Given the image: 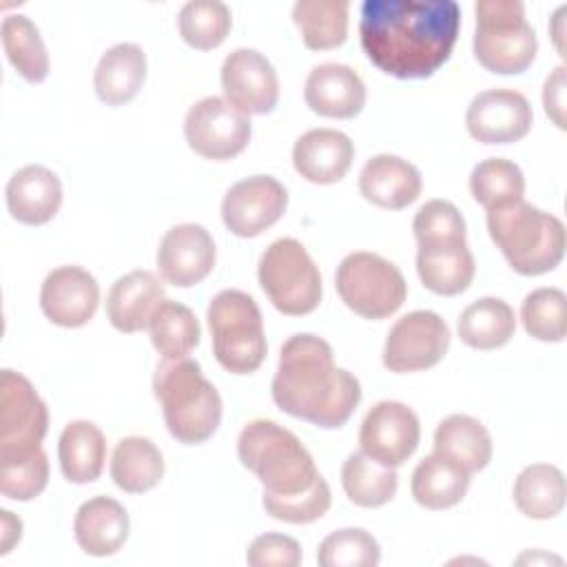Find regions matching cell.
Returning <instances> with one entry per match:
<instances>
[{
	"label": "cell",
	"mask_w": 567,
	"mask_h": 567,
	"mask_svg": "<svg viewBox=\"0 0 567 567\" xmlns=\"http://www.w3.org/2000/svg\"><path fill=\"white\" fill-rule=\"evenodd\" d=\"M100 303L95 277L80 266L53 268L40 288V308L44 317L62 328L89 323Z\"/></svg>",
	"instance_id": "18"
},
{
	"label": "cell",
	"mask_w": 567,
	"mask_h": 567,
	"mask_svg": "<svg viewBox=\"0 0 567 567\" xmlns=\"http://www.w3.org/2000/svg\"><path fill=\"white\" fill-rule=\"evenodd\" d=\"M341 485L346 496L354 505L381 507L394 498L399 487V476L394 467L381 465L370 456H365L363 452H354L343 461Z\"/></svg>",
	"instance_id": "34"
},
{
	"label": "cell",
	"mask_w": 567,
	"mask_h": 567,
	"mask_svg": "<svg viewBox=\"0 0 567 567\" xmlns=\"http://www.w3.org/2000/svg\"><path fill=\"white\" fill-rule=\"evenodd\" d=\"M215 259V241L202 224H177L168 228L157 248L159 277L177 288H190L206 279Z\"/></svg>",
	"instance_id": "17"
},
{
	"label": "cell",
	"mask_w": 567,
	"mask_h": 567,
	"mask_svg": "<svg viewBox=\"0 0 567 567\" xmlns=\"http://www.w3.org/2000/svg\"><path fill=\"white\" fill-rule=\"evenodd\" d=\"M272 401L290 416L337 430L357 410L361 385L354 374L334 365V354L326 339L299 332L281 346L272 379Z\"/></svg>",
	"instance_id": "2"
},
{
	"label": "cell",
	"mask_w": 567,
	"mask_h": 567,
	"mask_svg": "<svg viewBox=\"0 0 567 567\" xmlns=\"http://www.w3.org/2000/svg\"><path fill=\"white\" fill-rule=\"evenodd\" d=\"M543 106L549 120L565 128V66H556L543 86Z\"/></svg>",
	"instance_id": "45"
},
{
	"label": "cell",
	"mask_w": 567,
	"mask_h": 567,
	"mask_svg": "<svg viewBox=\"0 0 567 567\" xmlns=\"http://www.w3.org/2000/svg\"><path fill=\"white\" fill-rule=\"evenodd\" d=\"M128 514L124 505L111 496H93L84 501L73 520V534L80 549L89 556H113L128 538Z\"/></svg>",
	"instance_id": "24"
},
{
	"label": "cell",
	"mask_w": 567,
	"mask_h": 567,
	"mask_svg": "<svg viewBox=\"0 0 567 567\" xmlns=\"http://www.w3.org/2000/svg\"><path fill=\"white\" fill-rule=\"evenodd\" d=\"M512 494L520 514L534 520H547L565 507V476L556 465L532 463L516 476Z\"/></svg>",
	"instance_id": "31"
},
{
	"label": "cell",
	"mask_w": 567,
	"mask_h": 567,
	"mask_svg": "<svg viewBox=\"0 0 567 567\" xmlns=\"http://www.w3.org/2000/svg\"><path fill=\"white\" fill-rule=\"evenodd\" d=\"M49 410L27 377L0 372V461L27 456L42 447Z\"/></svg>",
	"instance_id": "10"
},
{
	"label": "cell",
	"mask_w": 567,
	"mask_h": 567,
	"mask_svg": "<svg viewBox=\"0 0 567 567\" xmlns=\"http://www.w3.org/2000/svg\"><path fill=\"white\" fill-rule=\"evenodd\" d=\"M317 563L321 567H377L381 563V547L370 532L346 527L319 543Z\"/></svg>",
	"instance_id": "40"
},
{
	"label": "cell",
	"mask_w": 567,
	"mask_h": 567,
	"mask_svg": "<svg viewBox=\"0 0 567 567\" xmlns=\"http://www.w3.org/2000/svg\"><path fill=\"white\" fill-rule=\"evenodd\" d=\"M246 560L252 567H297L301 563V547L292 536L268 532L250 543Z\"/></svg>",
	"instance_id": "44"
},
{
	"label": "cell",
	"mask_w": 567,
	"mask_h": 567,
	"mask_svg": "<svg viewBox=\"0 0 567 567\" xmlns=\"http://www.w3.org/2000/svg\"><path fill=\"white\" fill-rule=\"evenodd\" d=\"M421 188L423 182L419 168L399 155H374L359 173L361 195L379 208L401 210L419 199Z\"/></svg>",
	"instance_id": "21"
},
{
	"label": "cell",
	"mask_w": 567,
	"mask_h": 567,
	"mask_svg": "<svg viewBox=\"0 0 567 567\" xmlns=\"http://www.w3.org/2000/svg\"><path fill=\"white\" fill-rule=\"evenodd\" d=\"M520 321L529 337L547 343L565 339L567 332V297L560 288L545 286L532 290L520 306Z\"/></svg>",
	"instance_id": "39"
},
{
	"label": "cell",
	"mask_w": 567,
	"mask_h": 567,
	"mask_svg": "<svg viewBox=\"0 0 567 567\" xmlns=\"http://www.w3.org/2000/svg\"><path fill=\"white\" fill-rule=\"evenodd\" d=\"M266 514H270L277 520L290 523V525H306V523H315L319 520L332 503L330 496V487L326 483L323 476L317 478V483L299 494L292 496H272V494H264L261 498Z\"/></svg>",
	"instance_id": "43"
},
{
	"label": "cell",
	"mask_w": 567,
	"mask_h": 567,
	"mask_svg": "<svg viewBox=\"0 0 567 567\" xmlns=\"http://www.w3.org/2000/svg\"><path fill=\"white\" fill-rule=\"evenodd\" d=\"M224 100L244 115H266L277 106L279 78L270 60L255 49H235L221 64Z\"/></svg>",
	"instance_id": "15"
},
{
	"label": "cell",
	"mask_w": 567,
	"mask_h": 567,
	"mask_svg": "<svg viewBox=\"0 0 567 567\" xmlns=\"http://www.w3.org/2000/svg\"><path fill=\"white\" fill-rule=\"evenodd\" d=\"M257 277L270 303L288 317L308 315L321 301L319 268L303 244L292 237L275 239L264 250Z\"/></svg>",
	"instance_id": "8"
},
{
	"label": "cell",
	"mask_w": 567,
	"mask_h": 567,
	"mask_svg": "<svg viewBox=\"0 0 567 567\" xmlns=\"http://www.w3.org/2000/svg\"><path fill=\"white\" fill-rule=\"evenodd\" d=\"M534 122L527 97L514 89H487L474 95L465 113L467 133L483 144L523 140Z\"/></svg>",
	"instance_id": "16"
},
{
	"label": "cell",
	"mask_w": 567,
	"mask_h": 567,
	"mask_svg": "<svg viewBox=\"0 0 567 567\" xmlns=\"http://www.w3.org/2000/svg\"><path fill=\"white\" fill-rule=\"evenodd\" d=\"M348 9L346 0H299L292 7V20L301 40L312 51L337 49L348 38Z\"/></svg>",
	"instance_id": "33"
},
{
	"label": "cell",
	"mask_w": 567,
	"mask_h": 567,
	"mask_svg": "<svg viewBox=\"0 0 567 567\" xmlns=\"http://www.w3.org/2000/svg\"><path fill=\"white\" fill-rule=\"evenodd\" d=\"M49 483V458L42 447L35 452L0 461V492L11 501H31L44 492Z\"/></svg>",
	"instance_id": "42"
},
{
	"label": "cell",
	"mask_w": 567,
	"mask_h": 567,
	"mask_svg": "<svg viewBox=\"0 0 567 567\" xmlns=\"http://www.w3.org/2000/svg\"><path fill=\"white\" fill-rule=\"evenodd\" d=\"M233 27L230 9L219 0H190L177 16L182 40L199 51L219 47Z\"/></svg>",
	"instance_id": "38"
},
{
	"label": "cell",
	"mask_w": 567,
	"mask_h": 567,
	"mask_svg": "<svg viewBox=\"0 0 567 567\" xmlns=\"http://www.w3.org/2000/svg\"><path fill=\"white\" fill-rule=\"evenodd\" d=\"M456 330L465 346L474 350H496L514 337L516 315L507 301L483 297L461 312Z\"/></svg>",
	"instance_id": "32"
},
{
	"label": "cell",
	"mask_w": 567,
	"mask_h": 567,
	"mask_svg": "<svg viewBox=\"0 0 567 567\" xmlns=\"http://www.w3.org/2000/svg\"><path fill=\"white\" fill-rule=\"evenodd\" d=\"M354 159L352 140L334 128H312L292 146L295 171L312 184H334L346 177Z\"/></svg>",
	"instance_id": "20"
},
{
	"label": "cell",
	"mask_w": 567,
	"mask_h": 567,
	"mask_svg": "<svg viewBox=\"0 0 567 567\" xmlns=\"http://www.w3.org/2000/svg\"><path fill=\"white\" fill-rule=\"evenodd\" d=\"M4 195L13 219L27 226H42L62 206V182L51 168L27 164L11 175Z\"/></svg>",
	"instance_id": "22"
},
{
	"label": "cell",
	"mask_w": 567,
	"mask_h": 567,
	"mask_svg": "<svg viewBox=\"0 0 567 567\" xmlns=\"http://www.w3.org/2000/svg\"><path fill=\"white\" fill-rule=\"evenodd\" d=\"M434 452L474 474L492 461V436L478 419L450 414L434 432Z\"/></svg>",
	"instance_id": "27"
},
{
	"label": "cell",
	"mask_w": 567,
	"mask_h": 567,
	"mask_svg": "<svg viewBox=\"0 0 567 567\" xmlns=\"http://www.w3.org/2000/svg\"><path fill=\"white\" fill-rule=\"evenodd\" d=\"M461 7L454 0H365L359 38L385 75L421 80L439 71L456 44Z\"/></svg>",
	"instance_id": "1"
},
{
	"label": "cell",
	"mask_w": 567,
	"mask_h": 567,
	"mask_svg": "<svg viewBox=\"0 0 567 567\" xmlns=\"http://www.w3.org/2000/svg\"><path fill=\"white\" fill-rule=\"evenodd\" d=\"M472 197L489 213L523 202L525 177L518 164L505 157H487L478 162L470 175Z\"/></svg>",
	"instance_id": "36"
},
{
	"label": "cell",
	"mask_w": 567,
	"mask_h": 567,
	"mask_svg": "<svg viewBox=\"0 0 567 567\" xmlns=\"http://www.w3.org/2000/svg\"><path fill=\"white\" fill-rule=\"evenodd\" d=\"M206 319L213 334V354L224 370L233 374L259 370L268 346L261 310L250 295L235 288L217 292L208 303Z\"/></svg>",
	"instance_id": "6"
},
{
	"label": "cell",
	"mask_w": 567,
	"mask_h": 567,
	"mask_svg": "<svg viewBox=\"0 0 567 567\" xmlns=\"http://www.w3.org/2000/svg\"><path fill=\"white\" fill-rule=\"evenodd\" d=\"M472 474L450 458L432 452L412 472L410 489L414 501L425 509H450L461 503L470 489Z\"/></svg>",
	"instance_id": "28"
},
{
	"label": "cell",
	"mask_w": 567,
	"mask_h": 567,
	"mask_svg": "<svg viewBox=\"0 0 567 567\" xmlns=\"http://www.w3.org/2000/svg\"><path fill=\"white\" fill-rule=\"evenodd\" d=\"M416 272L427 290L443 297H454L470 288L476 264L472 250L467 248V241L432 244L419 246Z\"/></svg>",
	"instance_id": "26"
},
{
	"label": "cell",
	"mask_w": 567,
	"mask_h": 567,
	"mask_svg": "<svg viewBox=\"0 0 567 567\" xmlns=\"http://www.w3.org/2000/svg\"><path fill=\"white\" fill-rule=\"evenodd\" d=\"M153 392L173 439L184 445L208 441L221 421V396L190 359H162L153 377Z\"/></svg>",
	"instance_id": "3"
},
{
	"label": "cell",
	"mask_w": 567,
	"mask_h": 567,
	"mask_svg": "<svg viewBox=\"0 0 567 567\" xmlns=\"http://www.w3.org/2000/svg\"><path fill=\"white\" fill-rule=\"evenodd\" d=\"M164 476V458L157 445L144 436H124L111 456L113 483L128 492L142 494L153 489Z\"/></svg>",
	"instance_id": "30"
},
{
	"label": "cell",
	"mask_w": 567,
	"mask_h": 567,
	"mask_svg": "<svg viewBox=\"0 0 567 567\" xmlns=\"http://www.w3.org/2000/svg\"><path fill=\"white\" fill-rule=\"evenodd\" d=\"M288 206V193L270 175H252L228 188L221 202V219L237 237H257L275 226Z\"/></svg>",
	"instance_id": "14"
},
{
	"label": "cell",
	"mask_w": 567,
	"mask_h": 567,
	"mask_svg": "<svg viewBox=\"0 0 567 567\" xmlns=\"http://www.w3.org/2000/svg\"><path fill=\"white\" fill-rule=\"evenodd\" d=\"M2 47L13 69L27 82H42L49 75V53L38 27L27 16H7L0 27Z\"/></svg>",
	"instance_id": "37"
},
{
	"label": "cell",
	"mask_w": 567,
	"mask_h": 567,
	"mask_svg": "<svg viewBox=\"0 0 567 567\" xmlns=\"http://www.w3.org/2000/svg\"><path fill=\"white\" fill-rule=\"evenodd\" d=\"M250 133V117L215 95L195 102L184 120L188 146L206 159L224 162L237 157L248 146Z\"/></svg>",
	"instance_id": "11"
},
{
	"label": "cell",
	"mask_w": 567,
	"mask_h": 567,
	"mask_svg": "<svg viewBox=\"0 0 567 567\" xmlns=\"http://www.w3.org/2000/svg\"><path fill=\"white\" fill-rule=\"evenodd\" d=\"M421 441V423L412 408L401 401H379L365 414L359 430V445L372 461L399 467Z\"/></svg>",
	"instance_id": "13"
},
{
	"label": "cell",
	"mask_w": 567,
	"mask_h": 567,
	"mask_svg": "<svg viewBox=\"0 0 567 567\" xmlns=\"http://www.w3.org/2000/svg\"><path fill=\"white\" fill-rule=\"evenodd\" d=\"M334 286L341 301L354 315L372 321L394 315L408 297V284L401 270L368 250L350 252L341 259Z\"/></svg>",
	"instance_id": "9"
},
{
	"label": "cell",
	"mask_w": 567,
	"mask_h": 567,
	"mask_svg": "<svg viewBox=\"0 0 567 567\" xmlns=\"http://www.w3.org/2000/svg\"><path fill=\"white\" fill-rule=\"evenodd\" d=\"M474 55L492 73H523L536 58L538 40L518 0H478Z\"/></svg>",
	"instance_id": "7"
},
{
	"label": "cell",
	"mask_w": 567,
	"mask_h": 567,
	"mask_svg": "<svg viewBox=\"0 0 567 567\" xmlns=\"http://www.w3.org/2000/svg\"><path fill=\"white\" fill-rule=\"evenodd\" d=\"M0 554L4 556L22 538V520L9 509H0Z\"/></svg>",
	"instance_id": "46"
},
{
	"label": "cell",
	"mask_w": 567,
	"mask_h": 567,
	"mask_svg": "<svg viewBox=\"0 0 567 567\" xmlns=\"http://www.w3.org/2000/svg\"><path fill=\"white\" fill-rule=\"evenodd\" d=\"M164 299V286L151 270H131L111 286L106 317L115 330L133 334L148 328Z\"/></svg>",
	"instance_id": "23"
},
{
	"label": "cell",
	"mask_w": 567,
	"mask_h": 567,
	"mask_svg": "<svg viewBox=\"0 0 567 567\" xmlns=\"http://www.w3.org/2000/svg\"><path fill=\"white\" fill-rule=\"evenodd\" d=\"M146 80V53L140 44L120 42L106 49L95 66L93 86L109 106L131 102Z\"/></svg>",
	"instance_id": "25"
},
{
	"label": "cell",
	"mask_w": 567,
	"mask_h": 567,
	"mask_svg": "<svg viewBox=\"0 0 567 567\" xmlns=\"http://www.w3.org/2000/svg\"><path fill=\"white\" fill-rule=\"evenodd\" d=\"M146 330L151 334L153 348L162 354V359L188 357L202 337L195 312L173 299H164L157 306Z\"/></svg>",
	"instance_id": "35"
},
{
	"label": "cell",
	"mask_w": 567,
	"mask_h": 567,
	"mask_svg": "<svg viewBox=\"0 0 567 567\" xmlns=\"http://www.w3.org/2000/svg\"><path fill=\"white\" fill-rule=\"evenodd\" d=\"M450 339V328L436 312H408L388 332L383 365L396 374L427 370L445 357Z\"/></svg>",
	"instance_id": "12"
},
{
	"label": "cell",
	"mask_w": 567,
	"mask_h": 567,
	"mask_svg": "<svg viewBox=\"0 0 567 567\" xmlns=\"http://www.w3.org/2000/svg\"><path fill=\"white\" fill-rule=\"evenodd\" d=\"M412 230L419 246L465 241V219L461 210L447 199L425 202L414 215Z\"/></svg>",
	"instance_id": "41"
},
{
	"label": "cell",
	"mask_w": 567,
	"mask_h": 567,
	"mask_svg": "<svg viewBox=\"0 0 567 567\" xmlns=\"http://www.w3.org/2000/svg\"><path fill=\"white\" fill-rule=\"evenodd\" d=\"M487 230L507 264L525 277L554 270L565 255L563 221L527 202L487 213Z\"/></svg>",
	"instance_id": "5"
},
{
	"label": "cell",
	"mask_w": 567,
	"mask_h": 567,
	"mask_svg": "<svg viewBox=\"0 0 567 567\" xmlns=\"http://www.w3.org/2000/svg\"><path fill=\"white\" fill-rule=\"evenodd\" d=\"M303 100L321 117L350 120L365 106V84L348 64L323 62L308 73Z\"/></svg>",
	"instance_id": "19"
},
{
	"label": "cell",
	"mask_w": 567,
	"mask_h": 567,
	"mask_svg": "<svg viewBox=\"0 0 567 567\" xmlns=\"http://www.w3.org/2000/svg\"><path fill=\"white\" fill-rule=\"evenodd\" d=\"M237 454L264 485V494L292 496L310 489L321 476L310 452L284 425L255 419L244 425L237 439Z\"/></svg>",
	"instance_id": "4"
},
{
	"label": "cell",
	"mask_w": 567,
	"mask_h": 567,
	"mask_svg": "<svg viewBox=\"0 0 567 567\" xmlns=\"http://www.w3.org/2000/svg\"><path fill=\"white\" fill-rule=\"evenodd\" d=\"M60 470L66 481L84 485L100 478L106 461V439L91 421H71L58 441Z\"/></svg>",
	"instance_id": "29"
}]
</instances>
